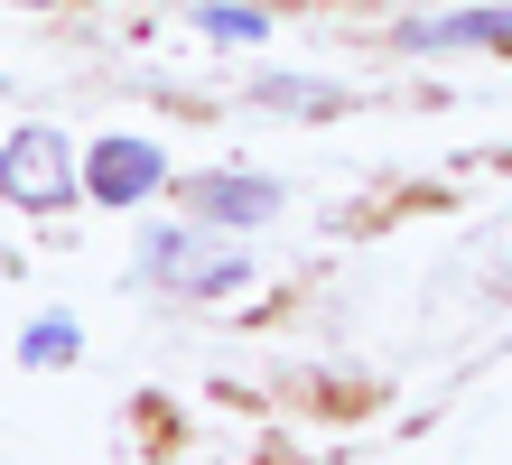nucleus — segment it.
I'll return each instance as SVG.
<instances>
[{
  "instance_id": "f257e3e1",
  "label": "nucleus",
  "mask_w": 512,
  "mask_h": 465,
  "mask_svg": "<svg viewBox=\"0 0 512 465\" xmlns=\"http://www.w3.org/2000/svg\"><path fill=\"white\" fill-rule=\"evenodd\" d=\"M75 186H84V159L66 149V131H19L0 149V196L28 205V214H56Z\"/></svg>"
},
{
  "instance_id": "423d86ee",
  "label": "nucleus",
  "mask_w": 512,
  "mask_h": 465,
  "mask_svg": "<svg viewBox=\"0 0 512 465\" xmlns=\"http://www.w3.org/2000/svg\"><path fill=\"white\" fill-rule=\"evenodd\" d=\"M196 28H205V38H224V47H233V38H261L270 19H261V10H233V0H215V10H205Z\"/></svg>"
},
{
  "instance_id": "7ed1b4c3",
  "label": "nucleus",
  "mask_w": 512,
  "mask_h": 465,
  "mask_svg": "<svg viewBox=\"0 0 512 465\" xmlns=\"http://www.w3.org/2000/svg\"><path fill=\"white\" fill-rule=\"evenodd\" d=\"M410 56H438V47H512V10H457V19H410L401 28Z\"/></svg>"
},
{
  "instance_id": "20e7f679",
  "label": "nucleus",
  "mask_w": 512,
  "mask_h": 465,
  "mask_svg": "<svg viewBox=\"0 0 512 465\" xmlns=\"http://www.w3.org/2000/svg\"><path fill=\"white\" fill-rule=\"evenodd\" d=\"M196 214H215V224H261V214H280V186L243 177V168H215V177H196Z\"/></svg>"
},
{
  "instance_id": "0eeeda50",
  "label": "nucleus",
  "mask_w": 512,
  "mask_h": 465,
  "mask_svg": "<svg viewBox=\"0 0 512 465\" xmlns=\"http://www.w3.org/2000/svg\"><path fill=\"white\" fill-rule=\"evenodd\" d=\"M66 354H75V317H47L28 335V363H66Z\"/></svg>"
},
{
  "instance_id": "f03ea898",
  "label": "nucleus",
  "mask_w": 512,
  "mask_h": 465,
  "mask_svg": "<svg viewBox=\"0 0 512 465\" xmlns=\"http://www.w3.org/2000/svg\"><path fill=\"white\" fill-rule=\"evenodd\" d=\"M159 177H168V159L149 140H94V159H84V186H94L103 205H140Z\"/></svg>"
},
{
  "instance_id": "39448f33",
  "label": "nucleus",
  "mask_w": 512,
  "mask_h": 465,
  "mask_svg": "<svg viewBox=\"0 0 512 465\" xmlns=\"http://www.w3.org/2000/svg\"><path fill=\"white\" fill-rule=\"evenodd\" d=\"M261 103H270V112H336L345 93H336V84H289V75H270Z\"/></svg>"
}]
</instances>
